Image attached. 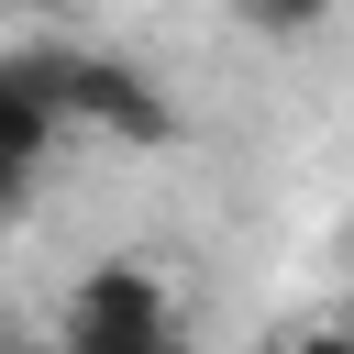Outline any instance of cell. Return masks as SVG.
I'll return each instance as SVG.
<instances>
[{
    "mask_svg": "<svg viewBox=\"0 0 354 354\" xmlns=\"http://www.w3.org/2000/svg\"><path fill=\"white\" fill-rule=\"evenodd\" d=\"M66 354H177V288L144 266V254H111L66 288V321H55Z\"/></svg>",
    "mask_w": 354,
    "mask_h": 354,
    "instance_id": "obj_1",
    "label": "cell"
},
{
    "mask_svg": "<svg viewBox=\"0 0 354 354\" xmlns=\"http://www.w3.org/2000/svg\"><path fill=\"white\" fill-rule=\"evenodd\" d=\"M44 88H55L66 122H100V133H122V144H166V133H177V100H166L144 66L100 55V44H44Z\"/></svg>",
    "mask_w": 354,
    "mask_h": 354,
    "instance_id": "obj_2",
    "label": "cell"
},
{
    "mask_svg": "<svg viewBox=\"0 0 354 354\" xmlns=\"http://www.w3.org/2000/svg\"><path fill=\"white\" fill-rule=\"evenodd\" d=\"M55 133H66V111L44 100L33 44H0V166H11V177H33V166L55 155Z\"/></svg>",
    "mask_w": 354,
    "mask_h": 354,
    "instance_id": "obj_3",
    "label": "cell"
},
{
    "mask_svg": "<svg viewBox=\"0 0 354 354\" xmlns=\"http://www.w3.org/2000/svg\"><path fill=\"white\" fill-rule=\"evenodd\" d=\"M277 354H354V321H288Z\"/></svg>",
    "mask_w": 354,
    "mask_h": 354,
    "instance_id": "obj_4",
    "label": "cell"
},
{
    "mask_svg": "<svg viewBox=\"0 0 354 354\" xmlns=\"http://www.w3.org/2000/svg\"><path fill=\"white\" fill-rule=\"evenodd\" d=\"M0 354H66V343H55V332H11Z\"/></svg>",
    "mask_w": 354,
    "mask_h": 354,
    "instance_id": "obj_5",
    "label": "cell"
},
{
    "mask_svg": "<svg viewBox=\"0 0 354 354\" xmlns=\"http://www.w3.org/2000/svg\"><path fill=\"white\" fill-rule=\"evenodd\" d=\"M22 188H33V177H11V166H0V221H11V210H22Z\"/></svg>",
    "mask_w": 354,
    "mask_h": 354,
    "instance_id": "obj_6",
    "label": "cell"
}]
</instances>
